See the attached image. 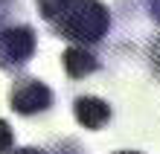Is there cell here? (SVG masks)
Masks as SVG:
<instances>
[{
    "label": "cell",
    "mask_w": 160,
    "mask_h": 154,
    "mask_svg": "<svg viewBox=\"0 0 160 154\" xmlns=\"http://www.w3.org/2000/svg\"><path fill=\"white\" fill-rule=\"evenodd\" d=\"M15 151V131L6 119H0V154Z\"/></svg>",
    "instance_id": "6"
},
{
    "label": "cell",
    "mask_w": 160,
    "mask_h": 154,
    "mask_svg": "<svg viewBox=\"0 0 160 154\" xmlns=\"http://www.w3.org/2000/svg\"><path fill=\"white\" fill-rule=\"evenodd\" d=\"M50 29L70 47H96L111 32V12L102 0H35Z\"/></svg>",
    "instance_id": "1"
},
{
    "label": "cell",
    "mask_w": 160,
    "mask_h": 154,
    "mask_svg": "<svg viewBox=\"0 0 160 154\" xmlns=\"http://www.w3.org/2000/svg\"><path fill=\"white\" fill-rule=\"evenodd\" d=\"M146 6H148V15H152V21L160 23V0H146Z\"/></svg>",
    "instance_id": "9"
},
{
    "label": "cell",
    "mask_w": 160,
    "mask_h": 154,
    "mask_svg": "<svg viewBox=\"0 0 160 154\" xmlns=\"http://www.w3.org/2000/svg\"><path fill=\"white\" fill-rule=\"evenodd\" d=\"M148 58H152V70H154V76L160 79V38L152 44V52H148Z\"/></svg>",
    "instance_id": "8"
},
{
    "label": "cell",
    "mask_w": 160,
    "mask_h": 154,
    "mask_svg": "<svg viewBox=\"0 0 160 154\" xmlns=\"http://www.w3.org/2000/svg\"><path fill=\"white\" fill-rule=\"evenodd\" d=\"M61 64H64V73H67L70 79H84V76L99 70V58L88 47H67V50L61 52Z\"/></svg>",
    "instance_id": "5"
},
{
    "label": "cell",
    "mask_w": 160,
    "mask_h": 154,
    "mask_svg": "<svg viewBox=\"0 0 160 154\" xmlns=\"http://www.w3.org/2000/svg\"><path fill=\"white\" fill-rule=\"evenodd\" d=\"M117 154H140V151H117Z\"/></svg>",
    "instance_id": "11"
},
{
    "label": "cell",
    "mask_w": 160,
    "mask_h": 154,
    "mask_svg": "<svg viewBox=\"0 0 160 154\" xmlns=\"http://www.w3.org/2000/svg\"><path fill=\"white\" fill-rule=\"evenodd\" d=\"M38 50V35L29 23L0 26V70L21 73Z\"/></svg>",
    "instance_id": "2"
},
{
    "label": "cell",
    "mask_w": 160,
    "mask_h": 154,
    "mask_svg": "<svg viewBox=\"0 0 160 154\" xmlns=\"http://www.w3.org/2000/svg\"><path fill=\"white\" fill-rule=\"evenodd\" d=\"M55 154H84V151L79 148L76 140H64V142H58V146H55Z\"/></svg>",
    "instance_id": "7"
},
{
    "label": "cell",
    "mask_w": 160,
    "mask_h": 154,
    "mask_svg": "<svg viewBox=\"0 0 160 154\" xmlns=\"http://www.w3.org/2000/svg\"><path fill=\"white\" fill-rule=\"evenodd\" d=\"M9 154H47L44 148H35V146H23V148H15V151H9Z\"/></svg>",
    "instance_id": "10"
},
{
    "label": "cell",
    "mask_w": 160,
    "mask_h": 154,
    "mask_svg": "<svg viewBox=\"0 0 160 154\" xmlns=\"http://www.w3.org/2000/svg\"><path fill=\"white\" fill-rule=\"evenodd\" d=\"M73 113H76V122L90 131H99L105 122H111V105L99 96H76Z\"/></svg>",
    "instance_id": "4"
},
{
    "label": "cell",
    "mask_w": 160,
    "mask_h": 154,
    "mask_svg": "<svg viewBox=\"0 0 160 154\" xmlns=\"http://www.w3.org/2000/svg\"><path fill=\"white\" fill-rule=\"evenodd\" d=\"M55 96L47 87L41 79L35 76H23V79H15L12 90H9V108L21 117H35V113H47L52 108Z\"/></svg>",
    "instance_id": "3"
}]
</instances>
